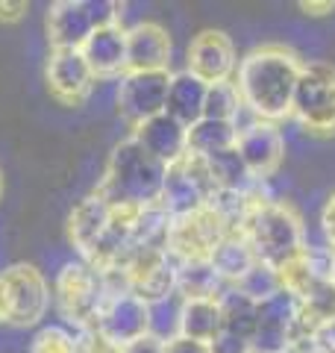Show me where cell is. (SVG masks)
I'll return each instance as SVG.
<instances>
[{
  "label": "cell",
  "mask_w": 335,
  "mask_h": 353,
  "mask_svg": "<svg viewBox=\"0 0 335 353\" xmlns=\"http://www.w3.org/2000/svg\"><path fill=\"white\" fill-rule=\"evenodd\" d=\"M127 292L141 297L144 303H156L176 294V259L168 250H141L121 268Z\"/></svg>",
  "instance_id": "obj_12"
},
{
  "label": "cell",
  "mask_w": 335,
  "mask_h": 353,
  "mask_svg": "<svg viewBox=\"0 0 335 353\" xmlns=\"http://www.w3.org/2000/svg\"><path fill=\"white\" fill-rule=\"evenodd\" d=\"M130 139L136 141L148 157L162 162L165 168L188 157V127H183L180 121H174L168 112L144 121L139 127H132Z\"/></svg>",
  "instance_id": "obj_18"
},
{
  "label": "cell",
  "mask_w": 335,
  "mask_h": 353,
  "mask_svg": "<svg viewBox=\"0 0 335 353\" xmlns=\"http://www.w3.org/2000/svg\"><path fill=\"white\" fill-rule=\"evenodd\" d=\"M236 150L244 162V168L250 171L256 183L271 176L285 159V136L279 132L276 124L271 121H259L250 118L247 124L238 127V139H236Z\"/></svg>",
  "instance_id": "obj_13"
},
{
  "label": "cell",
  "mask_w": 335,
  "mask_h": 353,
  "mask_svg": "<svg viewBox=\"0 0 335 353\" xmlns=\"http://www.w3.org/2000/svg\"><path fill=\"white\" fill-rule=\"evenodd\" d=\"M50 285H53V306L56 315H59V324L71 330L94 327L106 297L112 294L103 274L80 256L62 262L56 268Z\"/></svg>",
  "instance_id": "obj_4"
},
{
  "label": "cell",
  "mask_w": 335,
  "mask_h": 353,
  "mask_svg": "<svg viewBox=\"0 0 335 353\" xmlns=\"http://www.w3.org/2000/svg\"><path fill=\"white\" fill-rule=\"evenodd\" d=\"M174 41L156 21H136L127 27V71H171Z\"/></svg>",
  "instance_id": "obj_17"
},
{
  "label": "cell",
  "mask_w": 335,
  "mask_h": 353,
  "mask_svg": "<svg viewBox=\"0 0 335 353\" xmlns=\"http://www.w3.org/2000/svg\"><path fill=\"white\" fill-rule=\"evenodd\" d=\"M53 309V285L48 274L30 262H15L0 271V327L32 330L41 327Z\"/></svg>",
  "instance_id": "obj_5"
},
{
  "label": "cell",
  "mask_w": 335,
  "mask_h": 353,
  "mask_svg": "<svg viewBox=\"0 0 335 353\" xmlns=\"http://www.w3.org/2000/svg\"><path fill=\"white\" fill-rule=\"evenodd\" d=\"M288 353H332L318 336H312V339H303V341H297V345L288 350Z\"/></svg>",
  "instance_id": "obj_36"
},
{
  "label": "cell",
  "mask_w": 335,
  "mask_h": 353,
  "mask_svg": "<svg viewBox=\"0 0 335 353\" xmlns=\"http://www.w3.org/2000/svg\"><path fill=\"white\" fill-rule=\"evenodd\" d=\"M223 315V333H232L244 341H253L256 327H259V303L241 294L236 285H227L218 297Z\"/></svg>",
  "instance_id": "obj_24"
},
{
  "label": "cell",
  "mask_w": 335,
  "mask_h": 353,
  "mask_svg": "<svg viewBox=\"0 0 335 353\" xmlns=\"http://www.w3.org/2000/svg\"><path fill=\"white\" fill-rule=\"evenodd\" d=\"M162 350H165V345L159 339H153V336H144L139 341H132V345L121 347V353H162Z\"/></svg>",
  "instance_id": "obj_35"
},
{
  "label": "cell",
  "mask_w": 335,
  "mask_h": 353,
  "mask_svg": "<svg viewBox=\"0 0 335 353\" xmlns=\"http://www.w3.org/2000/svg\"><path fill=\"white\" fill-rule=\"evenodd\" d=\"M303 62L297 59L294 50L283 44H265V48L250 50L238 62V71L232 77L244 109L259 121H276L292 118L294 106V88L300 80Z\"/></svg>",
  "instance_id": "obj_1"
},
{
  "label": "cell",
  "mask_w": 335,
  "mask_h": 353,
  "mask_svg": "<svg viewBox=\"0 0 335 353\" xmlns=\"http://www.w3.org/2000/svg\"><path fill=\"white\" fill-rule=\"evenodd\" d=\"M321 230L329 241V250H335V194H329V201L323 203V212H321Z\"/></svg>",
  "instance_id": "obj_33"
},
{
  "label": "cell",
  "mask_w": 335,
  "mask_h": 353,
  "mask_svg": "<svg viewBox=\"0 0 335 353\" xmlns=\"http://www.w3.org/2000/svg\"><path fill=\"white\" fill-rule=\"evenodd\" d=\"M292 118L306 132L332 136L335 132V65L329 62H303L294 88Z\"/></svg>",
  "instance_id": "obj_6"
},
{
  "label": "cell",
  "mask_w": 335,
  "mask_h": 353,
  "mask_svg": "<svg viewBox=\"0 0 335 353\" xmlns=\"http://www.w3.org/2000/svg\"><path fill=\"white\" fill-rule=\"evenodd\" d=\"M180 306H183L180 294H171V297H165V301L148 303V315H150L148 336L159 339L162 345L180 336Z\"/></svg>",
  "instance_id": "obj_30"
},
{
  "label": "cell",
  "mask_w": 335,
  "mask_h": 353,
  "mask_svg": "<svg viewBox=\"0 0 335 353\" xmlns=\"http://www.w3.org/2000/svg\"><path fill=\"white\" fill-rule=\"evenodd\" d=\"M185 71L206 85L232 80L238 71L236 44L221 30L197 32V36L188 41V50H185Z\"/></svg>",
  "instance_id": "obj_10"
},
{
  "label": "cell",
  "mask_w": 335,
  "mask_h": 353,
  "mask_svg": "<svg viewBox=\"0 0 335 353\" xmlns=\"http://www.w3.org/2000/svg\"><path fill=\"white\" fill-rule=\"evenodd\" d=\"M206 83H200L185 68L171 74V85H168V103L165 112L183 127H192L203 118V103H206Z\"/></svg>",
  "instance_id": "obj_20"
},
{
  "label": "cell",
  "mask_w": 335,
  "mask_h": 353,
  "mask_svg": "<svg viewBox=\"0 0 335 353\" xmlns=\"http://www.w3.org/2000/svg\"><path fill=\"white\" fill-rule=\"evenodd\" d=\"M44 83L59 106H80L94 92V74L80 50H50L44 62Z\"/></svg>",
  "instance_id": "obj_14"
},
{
  "label": "cell",
  "mask_w": 335,
  "mask_h": 353,
  "mask_svg": "<svg viewBox=\"0 0 335 353\" xmlns=\"http://www.w3.org/2000/svg\"><path fill=\"white\" fill-rule=\"evenodd\" d=\"M236 289L241 294H247L250 301L262 303V301H267V297H274L279 289H285V280H283V271H276L265 262H256L253 268L236 283Z\"/></svg>",
  "instance_id": "obj_29"
},
{
  "label": "cell",
  "mask_w": 335,
  "mask_h": 353,
  "mask_svg": "<svg viewBox=\"0 0 335 353\" xmlns=\"http://www.w3.org/2000/svg\"><path fill=\"white\" fill-rule=\"evenodd\" d=\"M238 233L250 241L256 259L276 271H288L306 253L303 224L292 206L256 197Z\"/></svg>",
  "instance_id": "obj_3"
},
{
  "label": "cell",
  "mask_w": 335,
  "mask_h": 353,
  "mask_svg": "<svg viewBox=\"0 0 335 353\" xmlns=\"http://www.w3.org/2000/svg\"><path fill=\"white\" fill-rule=\"evenodd\" d=\"M223 330V315L218 297H200V301H183L180 306V336L212 345Z\"/></svg>",
  "instance_id": "obj_22"
},
{
  "label": "cell",
  "mask_w": 335,
  "mask_h": 353,
  "mask_svg": "<svg viewBox=\"0 0 335 353\" xmlns=\"http://www.w3.org/2000/svg\"><path fill=\"white\" fill-rule=\"evenodd\" d=\"M162 353H212V350H209V345H203V341L176 336V339H171V341H165V350H162Z\"/></svg>",
  "instance_id": "obj_32"
},
{
  "label": "cell",
  "mask_w": 335,
  "mask_h": 353,
  "mask_svg": "<svg viewBox=\"0 0 335 353\" xmlns=\"http://www.w3.org/2000/svg\"><path fill=\"white\" fill-rule=\"evenodd\" d=\"M238 130L230 121H212V118H200L197 124L188 127V157L197 159H209L221 150L236 148Z\"/></svg>",
  "instance_id": "obj_25"
},
{
  "label": "cell",
  "mask_w": 335,
  "mask_h": 353,
  "mask_svg": "<svg viewBox=\"0 0 335 353\" xmlns=\"http://www.w3.org/2000/svg\"><path fill=\"white\" fill-rule=\"evenodd\" d=\"M94 80H121L127 74V27L112 24L94 30L80 48Z\"/></svg>",
  "instance_id": "obj_19"
},
{
  "label": "cell",
  "mask_w": 335,
  "mask_h": 353,
  "mask_svg": "<svg viewBox=\"0 0 335 353\" xmlns=\"http://www.w3.org/2000/svg\"><path fill=\"white\" fill-rule=\"evenodd\" d=\"M247 112L241 103V94L232 80L227 83H215L206 88V103H203V118H212V121H230L236 124L238 115Z\"/></svg>",
  "instance_id": "obj_27"
},
{
  "label": "cell",
  "mask_w": 335,
  "mask_h": 353,
  "mask_svg": "<svg viewBox=\"0 0 335 353\" xmlns=\"http://www.w3.org/2000/svg\"><path fill=\"white\" fill-rule=\"evenodd\" d=\"M300 9H306L309 15H327V12H332V3H300Z\"/></svg>",
  "instance_id": "obj_37"
},
{
  "label": "cell",
  "mask_w": 335,
  "mask_h": 353,
  "mask_svg": "<svg viewBox=\"0 0 335 353\" xmlns=\"http://www.w3.org/2000/svg\"><path fill=\"white\" fill-rule=\"evenodd\" d=\"M203 162H206V168L212 174V180H215L218 192H253L256 180L250 176V171L244 168V162H241L236 148L221 150V153H215V157H209Z\"/></svg>",
  "instance_id": "obj_26"
},
{
  "label": "cell",
  "mask_w": 335,
  "mask_h": 353,
  "mask_svg": "<svg viewBox=\"0 0 335 353\" xmlns=\"http://www.w3.org/2000/svg\"><path fill=\"white\" fill-rule=\"evenodd\" d=\"M227 283L212 268L209 259H185L176 262V294L183 301H200V297H221Z\"/></svg>",
  "instance_id": "obj_23"
},
{
  "label": "cell",
  "mask_w": 335,
  "mask_h": 353,
  "mask_svg": "<svg viewBox=\"0 0 335 353\" xmlns=\"http://www.w3.org/2000/svg\"><path fill=\"white\" fill-rule=\"evenodd\" d=\"M209 350L212 353H253L250 350V341H244V339L232 336V333H223V330L215 336V341L209 345Z\"/></svg>",
  "instance_id": "obj_31"
},
{
  "label": "cell",
  "mask_w": 335,
  "mask_h": 353,
  "mask_svg": "<svg viewBox=\"0 0 335 353\" xmlns=\"http://www.w3.org/2000/svg\"><path fill=\"white\" fill-rule=\"evenodd\" d=\"M318 339H321V341H323V345H327V347H329V350L335 353V324H332L329 330H323V333H321Z\"/></svg>",
  "instance_id": "obj_38"
},
{
  "label": "cell",
  "mask_w": 335,
  "mask_h": 353,
  "mask_svg": "<svg viewBox=\"0 0 335 353\" xmlns=\"http://www.w3.org/2000/svg\"><path fill=\"white\" fill-rule=\"evenodd\" d=\"M92 330L97 336H103L109 345H115L118 350L127 347L132 341L148 336V330H150L148 303L132 292H112Z\"/></svg>",
  "instance_id": "obj_11"
},
{
  "label": "cell",
  "mask_w": 335,
  "mask_h": 353,
  "mask_svg": "<svg viewBox=\"0 0 335 353\" xmlns=\"http://www.w3.org/2000/svg\"><path fill=\"white\" fill-rule=\"evenodd\" d=\"M24 353H77V330L65 327L59 321L41 324L27 339Z\"/></svg>",
  "instance_id": "obj_28"
},
{
  "label": "cell",
  "mask_w": 335,
  "mask_h": 353,
  "mask_svg": "<svg viewBox=\"0 0 335 353\" xmlns=\"http://www.w3.org/2000/svg\"><path fill=\"white\" fill-rule=\"evenodd\" d=\"M329 277H332V283H335V250H332V268H329Z\"/></svg>",
  "instance_id": "obj_39"
},
{
  "label": "cell",
  "mask_w": 335,
  "mask_h": 353,
  "mask_svg": "<svg viewBox=\"0 0 335 353\" xmlns=\"http://www.w3.org/2000/svg\"><path fill=\"white\" fill-rule=\"evenodd\" d=\"M209 262H212V268L221 274L223 283H227V285H236L259 259H256L250 241L244 239L241 233H227V236H223L218 245H215V250L209 253Z\"/></svg>",
  "instance_id": "obj_21"
},
{
  "label": "cell",
  "mask_w": 335,
  "mask_h": 353,
  "mask_svg": "<svg viewBox=\"0 0 335 353\" xmlns=\"http://www.w3.org/2000/svg\"><path fill=\"white\" fill-rule=\"evenodd\" d=\"M30 15V3H24V0H21V3H0V21H3V24H21V21H24Z\"/></svg>",
  "instance_id": "obj_34"
},
{
  "label": "cell",
  "mask_w": 335,
  "mask_h": 353,
  "mask_svg": "<svg viewBox=\"0 0 335 353\" xmlns=\"http://www.w3.org/2000/svg\"><path fill=\"white\" fill-rule=\"evenodd\" d=\"M232 233L215 209L206 206L200 212L183 215L171 221V233H168V253L176 262L185 259H209V253L215 250L218 241Z\"/></svg>",
  "instance_id": "obj_9"
},
{
  "label": "cell",
  "mask_w": 335,
  "mask_h": 353,
  "mask_svg": "<svg viewBox=\"0 0 335 353\" xmlns=\"http://www.w3.org/2000/svg\"><path fill=\"white\" fill-rule=\"evenodd\" d=\"M165 180V165L148 157L132 139H124L112 148L103 176L97 183V194L112 206H130L141 209L150 203H159Z\"/></svg>",
  "instance_id": "obj_2"
},
{
  "label": "cell",
  "mask_w": 335,
  "mask_h": 353,
  "mask_svg": "<svg viewBox=\"0 0 335 353\" xmlns=\"http://www.w3.org/2000/svg\"><path fill=\"white\" fill-rule=\"evenodd\" d=\"M171 71H127L115 88V109L130 130L165 112Z\"/></svg>",
  "instance_id": "obj_8"
},
{
  "label": "cell",
  "mask_w": 335,
  "mask_h": 353,
  "mask_svg": "<svg viewBox=\"0 0 335 353\" xmlns=\"http://www.w3.org/2000/svg\"><path fill=\"white\" fill-rule=\"evenodd\" d=\"M112 221H115V206L106 203L97 192H92L88 197H83L80 203L71 209L68 215V241L77 250L80 259H92L97 248L106 241Z\"/></svg>",
  "instance_id": "obj_15"
},
{
  "label": "cell",
  "mask_w": 335,
  "mask_h": 353,
  "mask_svg": "<svg viewBox=\"0 0 335 353\" xmlns=\"http://www.w3.org/2000/svg\"><path fill=\"white\" fill-rule=\"evenodd\" d=\"M215 192L218 189H215V180H212L206 162L197 157H185L165 168L159 206L171 218H183V215L206 209L209 201L215 197Z\"/></svg>",
  "instance_id": "obj_7"
},
{
  "label": "cell",
  "mask_w": 335,
  "mask_h": 353,
  "mask_svg": "<svg viewBox=\"0 0 335 353\" xmlns=\"http://www.w3.org/2000/svg\"><path fill=\"white\" fill-rule=\"evenodd\" d=\"M97 27L88 0H56L44 15V39L50 50H80Z\"/></svg>",
  "instance_id": "obj_16"
},
{
  "label": "cell",
  "mask_w": 335,
  "mask_h": 353,
  "mask_svg": "<svg viewBox=\"0 0 335 353\" xmlns=\"http://www.w3.org/2000/svg\"><path fill=\"white\" fill-rule=\"evenodd\" d=\"M0 197H3V171H0Z\"/></svg>",
  "instance_id": "obj_40"
}]
</instances>
